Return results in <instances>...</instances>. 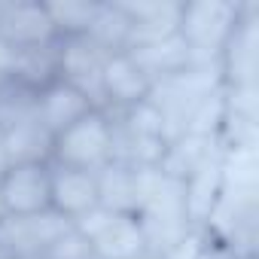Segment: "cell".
<instances>
[{
    "label": "cell",
    "mask_w": 259,
    "mask_h": 259,
    "mask_svg": "<svg viewBox=\"0 0 259 259\" xmlns=\"http://www.w3.org/2000/svg\"><path fill=\"white\" fill-rule=\"evenodd\" d=\"M0 210L7 220L52 213V162H16L0 174Z\"/></svg>",
    "instance_id": "4"
},
{
    "label": "cell",
    "mask_w": 259,
    "mask_h": 259,
    "mask_svg": "<svg viewBox=\"0 0 259 259\" xmlns=\"http://www.w3.org/2000/svg\"><path fill=\"white\" fill-rule=\"evenodd\" d=\"M0 259H10V256H7V250H4V247H0Z\"/></svg>",
    "instance_id": "10"
},
{
    "label": "cell",
    "mask_w": 259,
    "mask_h": 259,
    "mask_svg": "<svg viewBox=\"0 0 259 259\" xmlns=\"http://www.w3.org/2000/svg\"><path fill=\"white\" fill-rule=\"evenodd\" d=\"M31 104H34V119L43 125V132L49 138H55L58 132H64L67 125H73L76 119H82L85 113H92L98 107V101L85 89H79L76 82H67L61 76L40 85L31 95Z\"/></svg>",
    "instance_id": "7"
},
{
    "label": "cell",
    "mask_w": 259,
    "mask_h": 259,
    "mask_svg": "<svg viewBox=\"0 0 259 259\" xmlns=\"http://www.w3.org/2000/svg\"><path fill=\"white\" fill-rule=\"evenodd\" d=\"M95 207H101L98 174L52 165V213L73 226Z\"/></svg>",
    "instance_id": "9"
},
{
    "label": "cell",
    "mask_w": 259,
    "mask_h": 259,
    "mask_svg": "<svg viewBox=\"0 0 259 259\" xmlns=\"http://www.w3.org/2000/svg\"><path fill=\"white\" fill-rule=\"evenodd\" d=\"M147 259H165V256H147Z\"/></svg>",
    "instance_id": "11"
},
{
    "label": "cell",
    "mask_w": 259,
    "mask_h": 259,
    "mask_svg": "<svg viewBox=\"0 0 259 259\" xmlns=\"http://www.w3.org/2000/svg\"><path fill=\"white\" fill-rule=\"evenodd\" d=\"M58 40L46 4H4L0 10V43L13 52L52 46Z\"/></svg>",
    "instance_id": "8"
},
{
    "label": "cell",
    "mask_w": 259,
    "mask_h": 259,
    "mask_svg": "<svg viewBox=\"0 0 259 259\" xmlns=\"http://www.w3.org/2000/svg\"><path fill=\"white\" fill-rule=\"evenodd\" d=\"M180 7L174 0H144V4H116L125 19V49H144L177 40L180 31Z\"/></svg>",
    "instance_id": "6"
},
{
    "label": "cell",
    "mask_w": 259,
    "mask_h": 259,
    "mask_svg": "<svg viewBox=\"0 0 259 259\" xmlns=\"http://www.w3.org/2000/svg\"><path fill=\"white\" fill-rule=\"evenodd\" d=\"M49 162L92 174L104 171L110 162H116V116L104 107H95L67 125L49 144Z\"/></svg>",
    "instance_id": "1"
},
{
    "label": "cell",
    "mask_w": 259,
    "mask_h": 259,
    "mask_svg": "<svg viewBox=\"0 0 259 259\" xmlns=\"http://www.w3.org/2000/svg\"><path fill=\"white\" fill-rule=\"evenodd\" d=\"M244 4L229 0H192L180 7V43L192 55L195 64H217L223 46L229 43Z\"/></svg>",
    "instance_id": "3"
},
{
    "label": "cell",
    "mask_w": 259,
    "mask_h": 259,
    "mask_svg": "<svg viewBox=\"0 0 259 259\" xmlns=\"http://www.w3.org/2000/svg\"><path fill=\"white\" fill-rule=\"evenodd\" d=\"M73 229L89 241L92 259H147L153 256L150 238H147V229L138 210L95 207L92 213L76 220Z\"/></svg>",
    "instance_id": "2"
},
{
    "label": "cell",
    "mask_w": 259,
    "mask_h": 259,
    "mask_svg": "<svg viewBox=\"0 0 259 259\" xmlns=\"http://www.w3.org/2000/svg\"><path fill=\"white\" fill-rule=\"evenodd\" d=\"M153 95L150 76L141 70V64L132 58V52H107L98 70V107L116 113H125L138 104H144Z\"/></svg>",
    "instance_id": "5"
}]
</instances>
